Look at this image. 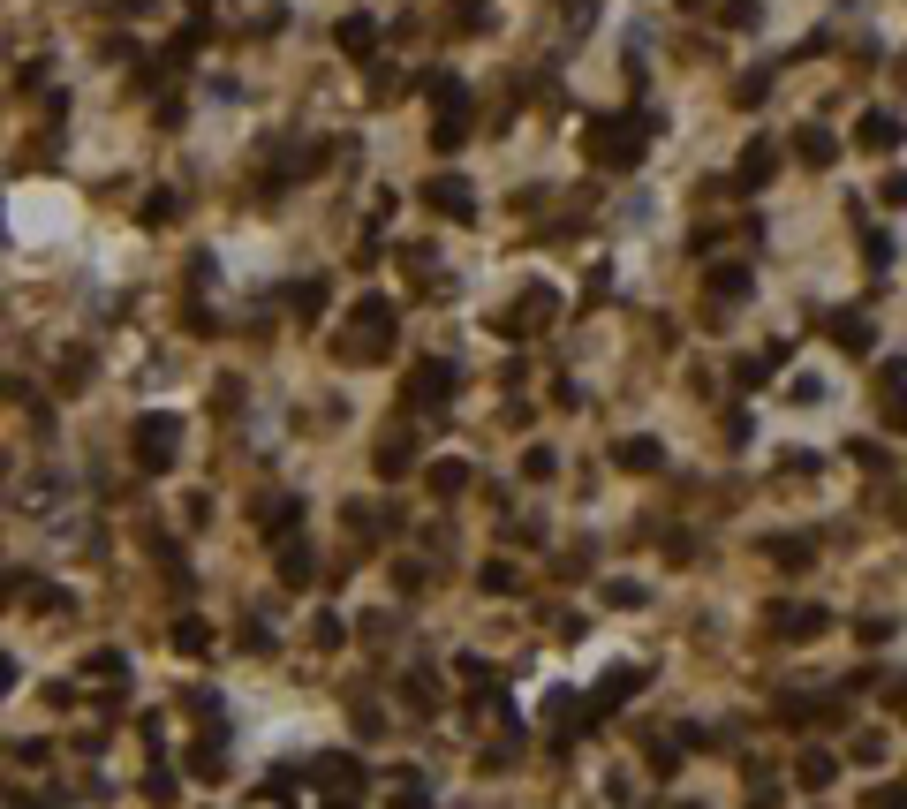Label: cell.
Masks as SVG:
<instances>
[{"mask_svg": "<svg viewBox=\"0 0 907 809\" xmlns=\"http://www.w3.org/2000/svg\"><path fill=\"white\" fill-rule=\"evenodd\" d=\"M590 159H598V167H635V159H643V129H635V121H598V129H590Z\"/></svg>", "mask_w": 907, "mask_h": 809, "instance_id": "1", "label": "cell"}, {"mask_svg": "<svg viewBox=\"0 0 907 809\" xmlns=\"http://www.w3.org/2000/svg\"><path fill=\"white\" fill-rule=\"evenodd\" d=\"M174 439H182V424H174V416H144V424H137V462H144V469H167V462H174Z\"/></svg>", "mask_w": 907, "mask_h": 809, "instance_id": "2", "label": "cell"}, {"mask_svg": "<svg viewBox=\"0 0 907 809\" xmlns=\"http://www.w3.org/2000/svg\"><path fill=\"white\" fill-rule=\"evenodd\" d=\"M424 205H431V212H446V220H469V212H477V190H469L462 174H439V182L424 190Z\"/></svg>", "mask_w": 907, "mask_h": 809, "instance_id": "3", "label": "cell"}, {"mask_svg": "<svg viewBox=\"0 0 907 809\" xmlns=\"http://www.w3.org/2000/svg\"><path fill=\"white\" fill-rule=\"evenodd\" d=\"M771 620H779V636H824V628H832V613H824V605H771Z\"/></svg>", "mask_w": 907, "mask_h": 809, "instance_id": "4", "label": "cell"}, {"mask_svg": "<svg viewBox=\"0 0 907 809\" xmlns=\"http://www.w3.org/2000/svg\"><path fill=\"white\" fill-rule=\"evenodd\" d=\"M409 462H416V439H409V431H386V447H378V469H386V477H401Z\"/></svg>", "mask_w": 907, "mask_h": 809, "instance_id": "5", "label": "cell"}, {"mask_svg": "<svg viewBox=\"0 0 907 809\" xmlns=\"http://www.w3.org/2000/svg\"><path fill=\"white\" fill-rule=\"evenodd\" d=\"M356 326H371V333L386 326V295H363V303H356ZM341 356H371V341H348Z\"/></svg>", "mask_w": 907, "mask_h": 809, "instance_id": "6", "label": "cell"}, {"mask_svg": "<svg viewBox=\"0 0 907 809\" xmlns=\"http://www.w3.org/2000/svg\"><path fill=\"white\" fill-rule=\"evenodd\" d=\"M900 144V121L892 114H862V152H892Z\"/></svg>", "mask_w": 907, "mask_h": 809, "instance_id": "7", "label": "cell"}, {"mask_svg": "<svg viewBox=\"0 0 907 809\" xmlns=\"http://www.w3.org/2000/svg\"><path fill=\"white\" fill-rule=\"evenodd\" d=\"M446 379H454L446 363H416V379H409V401H439V394H446Z\"/></svg>", "mask_w": 907, "mask_h": 809, "instance_id": "8", "label": "cell"}, {"mask_svg": "<svg viewBox=\"0 0 907 809\" xmlns=\"http://www.w3.org/2000/svg\"><path fill=\"white\" fill-rule=\"evenodd\" d=\"M620 469H658L666 454H658V439H620V454H613Z\"/></svg>", "mask_w": 907, "mask_h": 809, "instance_id": "9", "label": "cell"}, {"mask_svg": "<svg viewBox=\"0 0 907 809\" xmlns=\"http://www.w3.org/2000/svg\"><path fill=\"white\" fill-rule=\"evenodd\" d=\"M711 295H719V303H734V295H749V273H741V265H719V273H711Z\"/></svg>", "mask_w": 907, "mask_h": 809, "instance_id": "10", "label": "cell"}, {"mask_svg": "<svg viewBox=\"0 0 907 809\" xmlns=\"http://www.w3.org/2000/svg\"><path fill=\"white\" fill-rule=\"evenodd\" d=\"M341 46H348V53H371V46H378L371 16H348V23H341Z\"/></svg>", "mask_w": 907, "mask_h": 809, "instance_id": "11", "label": "cell"}, {"mask_svg": "<svg viewBox=\"0 0 907 809\" xmlns=\"http://www.w3.org/2000/svg\"><path fill=\"white\" fill-rule=\"evenodd\" d=\"M771 167H779V159H771V152H764V144H756V152H749V159H741V182H749V190H756V182H771Z\"/></svg>", "mask_w": 907, "mask_h": 809, "instance_id": "12", "label": "cell"}, {"mask_svg": "<svg viewBox=\"0 0 907 809\" xmlns=\"http://www.w3.org/2000/svg\"><path fill=\"white\" fill-rule=\"evenodd\" d=\"M280 575H288V583H310V545H288V552H280Z\"/></svg>", "mask_w": 907, "mask_h": 809, "instance_id": "13", "label": "cell"}, {"mask_svg": "<svg viewBox=\"0 0 907 809\" xmlns=\"http://www.w3.org/2000/svg\"><path fill=\"white\" fill-rule=\"evenodd\" d=\"M832 152H839V144L824 137V129H802V159H809V167H824V159H832Z\"/></svg>", "mask_w": 907, "mask_h": 809, "instance_id": "14", "label": "cell"}, {"mask_svg": "<svg viewBox=\"0 0 907 809\" xmlns=\"http://www.w3.org/2000/svg\"><path fill=\"white\" fill-rule=\"evenodd\" d=\"M462 484H469L462 462H439V469H431V492H462Z\"/></svg>", "mask_w": 907, "mask_h": 809, "instance_id": "15", "label": "cell"}, {"mask_svg": "<svg viewBox=\"0 0 907 809\" xmlns=\"http://www.w3.org/2000/svg\"><path fill=\"white\" fill-rule=\"evenodd\" d=\"M832 772H839L832 757H802V787H832Z\"/></svg>", "mask_w": 907, "mask_h": 809, "instance_id": "16", "label": "cell"}, {"mask_svg": "<svg viewBox=\"0 0 907 809\" xmlns=\"http://www.w3.org/2000/svg\"><path fill=\"white\" fill-rule=\"evenodd\" d=\"M839 348H855V356H862V348H870V326H862V318H839Z\"/></svg>", "mask_w": 907, "mask_h": 809, "instance_id": "17", "label": "cell"}, {"mask_svg": "<svg viewBox=\"0 0 907 809\" xmlns=\"http://www.w3.org/2000/svg\"><path fill=\"white\" fill-rule=\"evenodd\" d=\"M265 530L288 537V530H295V500H273V507H265Z\"/></svg>", "mask_w": 907, "mask_h": 809, "instance_id": "18", "label": "cell"}, {"mask_svg": "<svg viewBox=\"0 0 907 809\" xmlns=\"http://www.w3.org/2000/svg\"><path fill=\"white\" fill-rule=\"evenodd\" d=\"M870 809H907V787H885V794H870Z\"/></svg>", "mask_w": 907, "mask_h": 809, "instance_id": "19", "label": "cell"}, {"mask_svg": "<svg viewBox=\"0 0 907 809\" xmlns=\"http://www.w3.org/2000/svg\"><path fill=\"white\" fill-rule=\"evenodd\" d=\"M8 681H16V666H8V658H0V696H8Z\"/></svg>", "mask_w": 907, "mask_h": 809, "instance_id": "20", "label": "cell"}]
</instances>
